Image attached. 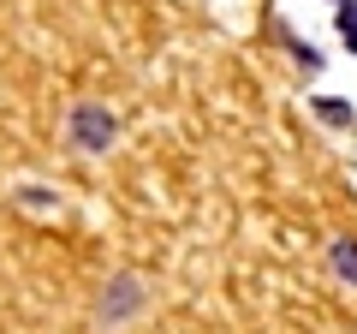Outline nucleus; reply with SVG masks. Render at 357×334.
I'll return each instance as SVG.
<instances>
[{
	"mask_svg": "<svg viewBox=\"0 0 357 334\" xmlns=\"http://www.w3.org/2000/svg\"><path fill=\"white\" fill-rule=\"evenodd\" d=\"M114 138H119V119L107 114L102 102H77L72 108V143H77V150L102 155V150H114Z\"/></svg>",
	"mask_w": 357,
	"mask_h": 334,
	"instance_id": "obj_1",
	"label": "nucleus"
},
{
	"mask_svg": "<svg viewBox=\"0 0 357 334\" xmlns=\"http://www.w3.org/2000/svg\"><path fill=\"white\" fill-rule=\"evenodd\" d=\"M137 305H143V286L131 281V275H126V281H114V293H102V317L107 322H119L126 310H137Z\"/></svg>",
	"mask_w": 357,
	"mask_h": 334,
	"instance_id": "obj_2",
	"label": "nucleus"
},
{
	"mask_svg": "<svg viewBox=\"0 0 357 334\" xmlns=\"http://www.w3.org/2000/svg\"><path fill=\"white\" fill-rule=\"evenodd\" d=\"M328 263H333V275H345V281L357 286V239H333Z\"/></svg>",
	"mask_w": 357,
	"mask_h": 334,
	"instance_id": "obj_3",
	"label": "nucleus"
},
{
	"mask_svg": "<svg viewBox=\"0 0 357 334\" xmlns=\"http://www.w3.org/2000/svg\"><path fill=\"white\" fill-rule=\"evenodd\" d=\"M316 119H328V126H351V102H340V96H316Z\"/></svg>",
	"mask_w": 357,
	"mask_h": 334,
	"instance_id": "obj_4",
	"label": "nucleus"
}]
</instances>
